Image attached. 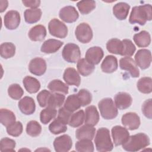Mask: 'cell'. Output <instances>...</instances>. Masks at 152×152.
Returning a JSON list of instances; mask_svg holds the SVG:
<instances>
[{
	"label": "cell",
	"instance_id": "ee69618b",
	"mask_svg": "<svg viewBox=\"0 0 152 152\" xmlns=\"http://www.w3.org/2000/svg\"><path fill=\"white\" fill-rule=\"evenodd\" d=\"M122 49L121 55L129 57L132 56L136 50V48L132 42L129 39H124L122 40Z\"/></svg>",
	"mask_w": 152,
	"mask_h": 152
},
{
	"label": "cell",
	"instance_id": "6da1fadb",
	"mask_svg": "<svg viewBox=\"0 0 152 152\" xmlns=\"http://www.w3.org/2000/svg\"><path fill=\"white\" fill-rule=\"evenodd\" d=\"M152 19V10L150 4H144L134 7L130 14L129 21L131 24L144 25L147 21Z\"/></svg>",
	"mask_w": 152,
	"mask_h": 152
},
{
	"label": "cell",
	"instance_id": "9a60e30c",
	"mask_svg": "<svg viewBox=\"0 0 152 152\" xmlns=\"http://www.w3.org/2000/svg\"><path fill=\"white\" fill-rule=\"evenodd\" d=\"M59 16L64 22L72 23L77 20L79 17V14L74 7L68 5L60 10Z\"/></svg>",
	"mask_w": 152,
	"mask_h": 152
},
{
	"label": "cell",
	"instance_id": "bcb514c9",
	"mask_svg": "<svg viewBox=\"0 0 152 152\" xmlns=\"http://www.w3.org/2000/svg\"><path fill=\"white\" fill-rule=\"evenodd\" d=\"M15 141L8 137L3 138L0 141L1 151H14L15 147Z\"/></svg>",
	"mask_w": 152,
	"mask_h": 152
},
{
	"label": "cell",
	"instance_id": "f6af8a7d",
	"mask_svg": "<svg viewBox=\"0 0 152 152\" xmlns=\"http://www.w3.org/2000/svg\"><path fill=\"white\" fill-rule=\"evenodd\" d=\"M23 130V125L20 121H15L7 127V132L8 135L12 137L20 136Z\"/></svg>",
	"mask_w": 152,
	"mask_h": 152
},
{
	"label": "cell",
	"instance_id": "d590c367",
	"mask_svg": "<svg viewBox=\"0 0 152 152\" xmlns=\"http://www.w3.org/2000/svg\"><path fill=\"white\" fill-rule=\"evenodd\" d=\"M49 129L53 134L57 135L65 132L67 130V126L66 124L57 118L50 124Z\"/></svg>",
	"mask_w": 152,
	"mask_h": 152
},
{
	"label": "cell",
	"instance_id": "d4e9b609",
	"mask_svg": "<svg viewBox=\"0 0 152 152\" xmlns=\"http://www.w3.org/2000/svg\"><path fill=\"white\" fill-rule=\"evenodd\" d=\"M28 35L30 39L32 41H42L46 36V29L43 25H36L30 30Z\"/></svg>",
	"mask_w": 152,
	"mask_h": 152
},
{
	"label": "cell",
	"instance_id": "7dc6e473",
	"mask_svg": "<svg viewBox=\"0 0 152 152\" xmlns=\"http://www.w3.org/2000/svg\"><path fill=\"white\" fill-rule=\"evenodd\" d=\"M81 101V106L84 107L89 104L92 100V96L90 92L86 89H81L77 93Z\"/></svg>",
	"mask_w": 152,
	"mask_h": 152
},
{
	"label": "cell",
	"instance_id": "7a4b0ae2",
	"mask_svg": "<svg viewBox=\"0 0 152 152\" xmlns=\"http://www.w3.org/2000/svg\"><path fill=\"white\" fill-rule=\"evenodd\" d=\"M150 144V140L148 136L144 133L140 132L129 136L122 144V148L127 151L135 152L145 148Z\"/></svg>",
	"mask_w": 152,
	"mask_h": 152
},
{
	"label": "cell",
	"instance_id": "60d3db41",
	"mask_svg": "<svg viewBox=\"0 0 152 152\" xmlns=\"http://www.w3.org/2000/svg\"><path fill=\"white\" fill-rule=\"evenodd\" d=\"M27 134L33 137L39 136L42 132V126L36 121H29L26 126Z\"/></svg>",
	"mask_w": 152,
	"mask_h": 152
},
{
	"label": "cell",
	"instance_id": "74e56055",
	"mask_svg": "<svg viewBox=\"0 0 152 152\" xmlns=\"http://www.w3.org/2000/svg\"><path fill=\"white\" fill-rule=\"evenodd\" d=\"M85 114L83 110L80 109L78 111L71 115L68 124L69 126L77 128L81 126L84 121Z\"/></svg>",
	"mask_w": 152,
	"mask_h": 152
},
{
	"label": "cell",
	"instance_id": "ba28073f",
	"mask_svg": "<svg viewBox=\"0 0 152 152\" xmlns=\"http://www.w3.org/2000/svg\"><path fill=\"white\" fill-rule=\"evenodd\" d=\"M119 66L121 69L126 71L133 78L140 76V71L135 61L129 56L122 58L119 61Z\"/></svg>",
	"mask_w": 152,
	"mask_h": 152
},
{
	"label": "cell",
	"instance_id": "4fadbf2b",
	"mask_svg": "<svg viewBox=\"0 0 152 152\" xmlns=\"http://www.w3.org/2000/svg\"><path fill=\"white\" fill-rule=\"evenodd\" d=\"M122 124L129 130H135L140 125V118L135 112H128L122 116Z\"/></svg>",
	"mask_w": 152,
	"mask_h": 152
},
{
	"label": "cell",
	"instance_id": "8992f818",
	"mask_svg": "<svg viewBox=\"0 0 152 152\" xmlns=\"http://www.w3.org/2000/svg\"><path fill=\"white\" fill-rule=\"evenodd\" d=\"M48 30L52 36L60 39L65 38L68 34L66 26L57 18H53L49 21Z\"/></svg>",
	"mask_w": 152,
	"mask_h": 152
},
{
	"label": "cell",
	"instance_id": "f546056e",
	"mask_svg": "<svg viewBox=\"0 0 152 152\" xmlns=\"http://www.w3.org/2000/svg\"><path fill=\"white\" fill-rule=\"evenodd\" d=\"M42 11L39 8L27 9L24 12L25 21L28 24H33L39 21L42 17Z\"/></svg>",
	"mask_w": 152,
	"mask_h": 152
},
{
	"label": "cell",
	"instance_id": "8fae6325",
	"mask_svg": "<svg viewBox=\"0 0 152 152\" xmlns=\"http://www.w3.org/2000/svg\"><path fill=\"white\" fill-rule=\"evenodd\" d=\"M21 17L20 13L15 10L8 11L4 17V24L8 30H15L20 25Z\"/></svg>",
	"mask_w": 152,
	"mask_h": 152
},
{
	"label": "cell",
	"instance_id": "f5cc1de1",
	"mask_svg": "<svg viewBox=\"0 0 152 152\" xmlns=\"http://www.w3.org/2000/svg\"><path fill=\"white\" fill-rule=\"evenodd\" d=\"M0 12H3L8 7V2L7 1H0Z\"/></svg>",
	"mask_w": 152,
	"mask_h": 152
},
{
	"label": "cell",
	"instance_id": "2e32d148",
	"mask_svg": "<svg viewBox=\"0 0 152 152\" xmlns=\"http://www.w3.org/2000/svg\"><path fill=\"white\" fill-rule=\"evenodd\" d=\"M103 55V50L100 47L93 46L87 50L85 59L90 64L95 65L99 64L102 59Z\"/></svg>",
	"mask_w": 152,
	"mask_h": 152
},
{
	"label": "cell",
	"instance_id": "7c38bea8",
	"mask_svg": "<svg viewBox=\"0 0 152 152\" xmlns=\"http://www.w3.org/2000/svg\"><path fill=\"white\" fill-rule=\"evenodd\" d=\"M72 145L71 138L66 134L56 137L53 141L55 150L57 152H66L70 150Z\"/></svg>",
	"mask_w": 152,
	"mask_h": 152
},
{
	"label": "cell",
	"instance_id": "f907efd6",
	"mask_svg": "<svg viewBox=\"0 0 152 152\" xmlns=\"http://www.w3.org/2000/svg\"><path fill=\"white\" fill-rule=\"evenodd\" d=\"M152 103L151 99L146 100L142 105V112L144 115L149 119L152 118Z\"/></svg>",
	"mask_w": 152,
	"mask_h": 152
},
{
	"label": "cell",
	"instance_id": "e575fe53",
	"mask_svg": "<svg viewBox=\"0 0 152 152\" xmlns=\"http://www.w3.org/2000/svg\"><path fill=\"white\" fill-rule=\"evenodd\" d=\"M15 46L11 42H4L0 45V55L4 59H8L14 56Z\"/></svg>",
	"mask_w": 152,
	"mask_h": 152
},
{
	"label": "cell",
	"instance_id": "816d5d0a",
	"mask_svg": "<svg viewBox=\"0 0 152 152\" xmlns=\"http://www.w3.org/2000/svg\"><path fill=\"white\" fill-rule=\"evenodd\" d=\"M22 2L25 7L31 8V9L37 8L40 4V1L39 0H24Z\"/></svg>",
	"mask_w": 152,
	"mask_h": 152
},
{
	"label": "cell",
	"instance_id": "4316f807",
	"mask_svg": "<svg viewBox=\"0 0 152 152\" xmlns=\"http://www.w3.org/2000/svg\"><path fill=\"white\" fill-rule=\"evenodd\" d=\"M133 39L135 44L140 48L147 47L151 43L150 34L145 30L135 34Z\"/></svg>",
	"mask_w": 152,
	"mask_h": 152
},
{
	"label": "cell",
	"instance_id": "4dcf8cb0",
	"mask_svg": "<svg viewBox=\"0 0 152 152\" xmlns=\"http://www.w3.org/2000/svg\"><path fill=\"white\" fill-rule=\"evenodd\" d=\"M77 68L78 72L83 76L86 77L90 75L94 70V65L87 62L85 58L80 59L77 62Z\"/></svg>",
	"mask_w": 152,
	"mask_h": 152
},
{
	"label": "cell",
	"instance_id": "d6986e66",
	"mask_svg": "<svg viewBox=\"0 0 152 152\" xmlns=\"http://www.w3.org/2000/svg\"><path fill=\"white\" fill-rule=\"evenodd\" d=\"M18 106L20 111L24 115H30L35 112L36 104L34 99L29 96H25L18 102Z\"/></svg>",
	"mask_w": 152,
	"mask_h": 152
},
{
	"label": "cell",
	"instance_id": "ab89813d",
	"mask_svg": "<svg viewBox=\"0 0 152 152\" xmlns=\"http://www.w3.org/2000/svg\"><path fill=\"white\" fill-rule=\"evenodd\" d=\"M65 99V95L59 93H51L49 102H48V106L52 107L57 108L61 107V106L63 104Z\"/></svg>",
	"mask_w": 152,
	"mask_h": 152
},
{
	"label": "cell",
	"instance_id": "9c48e42d",
	"mask_svg": "<svg viewBox=\"0 0 152 152\" xmlns=\"http://www.w3.org/2000/svg\"><path fill=\"white\" fill-rule=\"evenodd\" d=\"M135 62L141 69L148 68L151 62V53L150 50L142 49L137 51L135 55Z\"/></svg>",
	"mask_w": 152,
	"mask_h": 152
},
{
	"label": "cell",
	"instance_id": "ffe728a7",
	"mask_svg": "<svg viewBox=\"0 0 152 152\" xmlns=\"http://www.w3.org/2000/svg\"><path fill=\"white\" fill-rule=\"evenodd\" d=\"M84 114L85 124L93 126L97 124L100 119V116L98 110L95 106L92 105L86 107Z\"/></svg>",
	"mask_w": 152,
	"mask_h": 152
},
{
	"label": "cell",
	"instance_id": "83f0119b",
	"mask_svg": "<svg viewBox=\"0 0 152 152\" xmlns=\"http://www.w3.org/2000/svg\"><path fill=\"white\" fill-rule=\"evenodd\" d=\"M81 107H82L81 103L77 94L68 96L64 103V107L71 112L77 110Z\"/></svg>",
	"mask_w": 152,
	"mask_h": 152
},
{
	"label": "cell",
	"instance_id": "5b68a950",
	"mask_svg": "<svg viewBox=\"0 0 152 152\" xmlns=\"http://www.w3.org/2000/svg\"><path fill=\"white\" fill-rule=\"evenodd\" d=\"M62 55L65 61L69 63L77 62L81 57L79 46L74 43H69L65 45L62 51Z\"/></svg>",
	"mask_w": 152,
	"mask_h": 152
},
{
	"label": "cell",
	"instance_id": "5bb4252c",
	"mask_svg": "<svg viewBox=\"0 0 152 152\" xmlns=\"http://www.w3.org/2000/svg\"><path fill=\"white\" fill-rule=\"evenodd\" d=\"M47 66L45 60L41 58H35L31 59L28 64V70L33 75L41 76L46 71Z\"/></svg>",
	"mask_w": 152,
	"mask_h": 152
},
{
	"label": "cell",
	"instance_id": "603a6c76",
	"mask_svg": "<svg viewBox=\"0 0 152 152\" xmlns=\"http://www.w3.org/2000/svg\"><path fill=\"white\" fill-rule=\"evenodd\" d=\"M118 67L117 58L113 55H107L101 64V69L103 72L110 74L115 72Z\"/></svg>",
	"mask_w": 152,
	"mask_h": 152
},
{
	"label": "cell",
	"instance_id": "44dd1931",
	"mask_svg": "<svg viewBox=\"0 0 152 152\" xmlns=\"http://www.w3.org/2000/svg\"><path fill=\"white\" fill-rule=\"evenodd\" d=\"M96 129L93 126L85 124L75 131V137L78 140H92L94 137Z\"/></svg>",
	"mask_w": 152,
	"mask_h": 152
},
{
	"label": "cell",
	"instance_id": "e0dca14e",
	"mask_svg": "<svg viewBox=\"0 0 152 152\" xmlns=\"http://www.w3.org/2000/svg\"><path fill=\"white\" fill-rule=\"evenodd\" d=\"M63 78L66 84L78 87L81 83V77L77 71L74 68L69 67L65 69Z\"/></svg>",
	"mask_w": 152,
	"mask_h": 152
},
{
	"label": "cell",
	"instance_id": "3957f363",
	"mask_svg": "<svg viewBox=\"0 0 152 152\" xmlns=\"http://www.w3.org/2000/svg\"><path fill=\"white\" fill-rule=\"evenodd\" d=\"M94 143L96 150L99 152L112 151L113 144L111 140L109 130L103 127L99 128L94 138Z\"/></svg>",
	"mask_w": 152,
	"mask_h": 152
},
{
	"label": "cell",
	"instance_id": "277c9868",
	"mask_svg": "<svg viewBox=\"0 0 152 152\" xmlns=\"http://www.w3.org/2000/svg\"><path fill=\"white\" fill-rule=\"evenodd\" d=\"M98 107L102 116L104 119H113L118 115V108L111 98L102 99L98 103Z\"/></svg>",
	"mask_w": 152,
	"mask_h": 152
},
{
	"label": "cell",
	"instance_id": "836d02e7",
	"mask_svg": "<svg viewBox=\"0 0 152 152\" xmlns=\"http://www.w3.org/2000/svg\"><path fill=\"white\" fill-rule=\"evenodd\" d=\"M15 116L11 110L7 109H1L0 121L1 123L4 126L7 127L10 125L15 122Z\"/></svg>",
	"mask_w": 152,
	"mask_h": 152
},
{
	"label": "cell",
	"instance_id": "7bdbcfd3",
	"mask_svg": "<svg viewBox=\"0 0 152 152\" xmlns=\"http://www.w3.org/2000/svg\"><path fill=\"white\" fill-rule=\"evenodd\" d=\"M9 96L14 100H19L24 94V90L18 84H11L8 88Z\"/></svg>",
	"mask_w": 152,
	"mask_h": 152
},
{
	"label": "cell",
	"instance_id": "f1b7e54d",
	"mask_svg": "<svg viewBox=\"0 0 152 152\" xmlns=\"http://www.w3.org/2000/svg\"><path fill=\"white\" fill-rule=\"evenodd\" d=\"M48 89L52 93H62L65 94L68 93L69 87L60 80H53L48 85Z\"/></svg>",
	"mask_w": 152,
	"mask_h": 152
},
{
	"label": "cell",
	"instance_id": "d6a6232c",
	"mask_svg": "<svg viewBox=\"0 0 152 152\" xmlns=\"http://www.w3.org/2000/svg\"><path fill=\"white\" fill-rule=\"evenodd\" d=\"M137 87L139 91L144 94H149L152 91V79L149 77L141 78L137 82Z\"/></svg>",
	"mask_w": 152,
	"mask_h": 152
},
{
	"label": "cell",
	"instance_id": "30bf717a",
	"mask_svg": "<svg viewBox=\"0 0 152 152\" xmlns=\"http://www.w3.org/2000/svg\"><path fill=\"white\" fill-rule=\"evenodd\" d=\"M111 131L113 143L116 146L122 145L129 137V133L128 129L120 125L113 126Z\"/></svg>",
	"mask_w": 152,
	"mask_h": 152
},
{
	"label": "cell",
	"instance_id": "b9f144b4",
	"mask_svg": "<svg viewBox=\"0 0 152 152\" xmlns=\"http://www.w3.org/2000/svg\"><path fill=\"white\" fill-rule=\"evenodd\" d=\"M75 150L79 152H93L94 148L91 140H80L75 143Z\"/></svg>",
	"mask_w": 152,
	"mask_h": 152
},
{
	"label": "cell",
	"instance_id": "f35d334b",
	"mask_svg": "<svg viewBox=\"0 0 152 152\" xmlns=\"http://www.w3.org/2000/svg\"><path fill=\"white\" fill-rule=\"evenodd\" d=\"M77 6L81 14H88L96 8V2L94 1H81L77 2Z\"/></svg>",
	"mask_w": 152,
	"mask_h": 152
},
{
	"label": "cell",
	"instance_id": "cb8c5ba5",
	"mask_svg": "<svg viewBox=\"0 0 152 152\" xmlns=\"http://www.w3.org/2000/svg\"><path fill=\"white\" fill-rule=\"evenodd\" d=\"M130 5L127 3L121 2L116 4L113 7V14L119 20H125L128 15Z\"/></svg>",
	"mask_w": 152,
	"mask_h": 152
},
{
	"label": "cell",
	"instance_id": "ac0fdd59",
	"mask_svg": "<svg viewBox=\"0 0 152 152\" xmlns=\"http://www.w3.org/2000/svg\"><path fill=\"white\" fill-rule=\"evenodd\" d=\"M115 104L120 110L128 108L132 104V99L131 95L126 92H119L114 97Z\"/></svg>",
	"mask_w": 152,
	"mask_h": 152
},
{
	"label": "cell",
	"instance_id": "1f68e13d",
	"mask_svg": "<svg viewBox=\"0 0 152 152\" xmlns=\"http://www.w3.org/2000/svg\"><path fill=\"white\" fill-rule=\"evenodd\" d=\"M57 115V110L56 108L47 106L43 109L40 113V122L44 124H48L51 120L54 119Z\"/></svg>",
	"mask_w": 152,
	"mask_h": 152
},
{
	"label": "cell",
	"instance_id": "7402d4cb",
	"mask_svg": "<svg viewBox=\"0 0 152 152\" xmlns=\"http://www.w3.org/2000/svg\"><path fill=\"white\" fill-rule=\"evenodd\" d=\"M64 43L60 40L50 39L45 41L40 48V50L45 53H53L57 52L63 45Z\"/></svg>",
	"mask_w": 152,
	"mask_h": 152
},
{
	"label": "cell",
	"instance_id": "52a82bcc",
	"mask_svg": "<svg viewBox=\"0 0 152 152\" xmlns=\"http://www.w3.org/2000/svg\"><path fill=\"white\" fill-rule=\"evenodd\" d=\"M75 35L80 42L87 43L91 40L93 34L91 27L87 23H81L77 26Z\"/></svg>",
	"mask_w": 152,
	"mask_h": 152
},
{
	"label": "cell",
	"instance_id": "c3c4849f",
	"mask_svg": "<svg viewBox=\"0 0 152 152\" xmlns=\"http://www.w3.org/2000/svg\"><path fill=\"white\" fill-rule=\"evenodd\" d=\"M50 94V91L47 90H43L38 93L37 95V100L40 107H45L48 106V102Z\"/></svg>",
	"mask_w": 152,
	"mask_h": 152
},
{
	"label": "cell",
	"instance_id": "8d00e7d4",
	"mask_svg": "<svg viewBox=\"0 0 152 152\" xmlns=\"http://www.w3.org/2000/svg\"><path fill=\"white\" fill-rule=\"evenodd\" d=\"M106 49L110 53L121 55L122 49V41L116 38L111 39L106 43Z\"/></svg>",
	"mask_w": 152,
	"mask_h": 152
},
{
	"label": "cell",
	"instance_id": "484cf974",
	"mask_svg": "<svg viewBox=\"0 0 152 152\" xmlns=\"http://www.w3.org/2000/svg\"><path fill=\"white\" fill-rule=\"evenodd\" d=\"M23 83L27 91L31 94L37 93L40 88V83L38 80L31 76L24 77Z\"/></svg>",
	"mask_w": 152,
	"mask_h": 152
},
{
	"label": "cell",
	"instance_id": "681fc988",
	"mask_svg": "<svg viewBox=\"0 0 152 152\" xmlns=\"http://www.w3.org/2000/svg\"><path fill=\"white\" fill-rule=\"evenodd\" d=\"M72 114V112L69 111L68 110L65 109L64 107H60L59 109L58 110V118H59L60 120H61L67 125L68 124L69 119Z\"/></svg>",
	"mask_w": 152,
	"mask_h": 152
}]
</instances>
